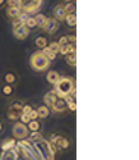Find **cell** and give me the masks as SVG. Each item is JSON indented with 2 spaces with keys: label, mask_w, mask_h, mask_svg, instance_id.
Here are the masks:
<instances>
[{
  "label": "cell",
  "mask_w": 139,
  "mask_h": 160,
  "mask_svg": "<svg viewBox=\"0 0 139 160\" xmlns=\"http://www.w3.org/2000/svg\"><path fill=\"white\" fill-rule=\"evenodd\" d=\"M28 117H30V119H31V121H33V119H38V114H37V110H36V109H32V110L30 112Z\"/></svg>",
  "instance_id": "33"
},
{
  "label": "cell",
  "mask_w": 139,
  "mask_h": 160,
  "mask_svg": "<svg viewBox=\"0 0 139 160\" xmlns=\"http://www.w3.org/2000/svg\"><path fill=\"white\" fill-rule=\"evenodd\" d=\"M7 3V0H0V7H3Z\"/></svg>",
  "instance_id": "36"
},
{
  "label": "cell",
  "mask_w": 139,
  "mask_h": 160,
  "mask_svg": "<svg viewBox=\"0 0 139 160\" xmlns=\"http://www.w3.org/2000/svg\"><path fill=\"white\" fill-rule=\"evenodd\" d=\"M64 9L66 12V14H70V13L75 12V5H74V3H65L64 4Z\"/></svg>",
  "instance_id": "30"
},
{
  "label": "cell",
  "mask_w": 139,
  "mask_h": 160,
  "mask_svg": "<svg viewBox=\"0 0 139 160\" xmlns=\"http://www.w3.org/2000/svg\"><path fill=\"white\" fill-rule=\"evenodd\" d=\"M35 45L40 49V50H42L44 48H46L49 45V40L45 37V36H37L35 38Z\"/></svg>",
  "instance_id": "18"
},
{
  "label": "cell",
  "mask_w": 139,
  "mask_h": 160,
  "mask_svg": "<svg viewBox=\"0 0 139 160\" xmlns=\"http://www.w3.org/2000/svg\"><path fill=\"white\" fill-rule=\"evenodd\" d=\"M59 27H60V22H59V21H56L55 18H47V22H46V24H45L44 30L46 31V33L54 35V33L58 32Z\"/></svg>",
  "instance_id": "7"
},
{
  "label": "cell",
  "mask_w": 139,
  "mask_h": 160,
  "mask_svg": "<svg viewBox=\"0 0 139 160\" xmlns=\"http://www.w3.org/2000/svg\"><path fill=\"white\" fill-rule=\"evenodd\" d=\"M31 33V30L27 28L23 21L18 17L16 19H13V35L16 36V38L18 40H26L27 37L30 36Z\"/></svg>",
  "instance_id": "4"
},
{
  "label": "cell",
  "mask_w": 139,
  "mask_h": 160,
  "mask_svg": "<svg viewBox=\"0 0 139 160\" xmlns=\"http://www.w3.org/2000/svg\"><path fill=\"white\" fill-rule=\"evenodd\" d=\"M75 90V82L73 77H61L59 78V81L54 85V91L59 98H65L68 95H70L72 92Z\"/></svg>",
  "instance_id": "1"
},
{
  "label": "cell",
  "mask_w": 139,
  "mask_h": 160,
  "mask_svg": "<svg viewBox=\"0 0 139 160\" xmlns=\"http://www.w3.org/2000/svg\"><path fill=\"white\" fill-rule=\"evenodd\" d=\"M21 13H22V12H21V9H19L18 7H12V8H8V10H7L8 17H10L12 19L18 18Z\"/></svg>",
  "instance_id": "23"
},
{
  "label": "cell",
  "mask_w": 139,
  "mask_h": 160,
  "mask_svg": "<svg viewBox=\"0 0 139 160\" xmlns=\"http://www.w3.org/2000/svg\"><path fill=\"white\" fill-rule=\"evenodd\" d=\"M42 2L44 0H18V8L22 13H26L28 16L35 14L40 10Z\"/></svg>",
  "instance_id": "3"
},
{
  "label": "cell",
  "mask_w": 139,
  "mask_h": 160,
  "mask_svg": "<svg viewBox=\"0 0 139 160\" xmlns=\"http://www.w3.org/2000/svg\"><path fill=\"white\" fill-rule=\"evenodd\" d=\"M52 16H54L52 18H55L56 21L63 22L66 17V12L64 9V4H58L56 7H55L54 10H52Z\"/></svg>",
  "instance_id": "8"
},
{
  "label": "cell",
  "mask_w": 139,
  "mask_h": 160,
  "mask_svg": "<svg viewBox=\"0 0 139 160\" xmlns=\"http://www.w3.org/2000/svg\"><path fill=\"white\" fill-rule=\"evenodd\" d=\"M0 160H18L16 149L3 151V152H2V156H0Z\"/></svg>",
  "instance_id": "15"
},
{
  "label": "cell",
  "mask_w": 139,
  "mask_h": 160,
  "mask_svg": "<svg viewBox=\"0 0 139 160\" xmlns=\"http://www.w3.org/2000/svg\"><path fill=\"white\" fill-rule=\"evenodd\" d=\"M3 129H4V124H3V122L0 121V133L3 132Z\"/></svg>",
  "instance_id": "35"
},
{
  "label": "cell",
  "mask_w": 139,
  "mask_h": 160,
  "mask_svg": "<svg viewBox=\"0 0 139 160\" xmlns=\"http://www.w3.org/2000/svg\"><path fill=\"white\" fill-rule=\"evenodd\" d=\"M41 52H42V54H44V55H45V57H46V58H47L50 62H54L55 59H56V57H58V55L55 54V52H52V51H51V50H50L47 46H46V48H44L42 50H41Z\"/></svg>",
  "instance_id": "26"
},
{
  "label": "cell",
  "mask_w": 139,
  "mask_h": 160,
  "mask_svg": "<svg viewBox=\"0 0 139 160\" xmlns=\"http://www.w3.org/2000/svg\"><path fill=\"white\" fill-rule=\"evenodd\" d=\"M37 114H38V119H46L50 115V108H47L46 105H40L37 106Z\"/></svg>",
  "instance_id": "16"
},
{
  "label": "cell",
  "mask_w": 139,
  "mask_h": 160,
  "mask_svg": "<svg viewBox=\"0 0 139 160\" xmlns=\"http://www.w3.org/2000/svg\"><path fill=\"white\" fill-rule=\"evenodd\" d=\"M58 44H59V46H69L72 44H75V35H72V36L65 35V36L60 37Z\"/></svg>",
  "instance_id": "12"
},
{
  "label": "cell",
  "mask_w": 139,
  "mask_h": 160,
  "mask_svg": "<svg viewBox=\"0 0 139 160\" xmlns=\"http://www.w3.org/2000/svg\"><path fill=\"white\" fill-rule=\"evenodd\" d=\"M41 140H44V137H42V133L41 132H31L30 135H28V141L30 142H38V141H41Z\"/></svg>",
  "instance_id": "25"
},
{
  "label": "cell",
  "mask_w": 139,
  "mask_h": 160,
  "mask_svg": "<svg viewBox=\"0 0 139 160\" xmlns=\"http://www.w3.org/2000/svg\"><path fill=\"white\" fill-rule=\"evenodd\" d=\"M47 48L52 51V52H55V54H59V50H60V46H59V44H58V41H51L49 45H47Z\"/></svg>",
  "instance_id": "29"
},
{
  "label": "cell",
  "mask_w": 139,
  "mask_h": 160,
  "mask_svg": "<svg viewBox=\"0 0 139 160\" xmlns=\"http://www.w3.org/2000/svg\"><path fill=\"white\" fill-rule=\"evenodd\" d=\"M64 22L66 23L68 27L75 28V26H77V16H75V13H70V14H66Z\"/></svg>",
  "instance_id": "17"
},
{
  "label": "cell",
  "mask_w": 139,
  "mask_h": 160,
  "mask_svg": "<svg viewBox=\"0 0 139 160\" xmlns=\"http://www.w3.org/2000/svg\"><path fill=\"white\" fill-rule=\"evenodd\" d=\"M35 19H36V23H37V27H40V28L44 30L45 24H46V22H47V17H46L45 14H42V13H40V14H37V16L35 17Z\"/></svg>",
  "instance_id": "24"
},
{
  "label": "cell",
  "mask_w": 139,
  "mask_h": 160,
  "mask_svg": "<svg viewBox=\"0 0 139 160\" xmlns=\"http://www.w3.org/2000/svg\"><path fill=\"white\" fill-rule=\"evenodd\" d=\"M7 117H8L9 121H12V122H18V121H19V117H21V113L14 112V110H9V109H8V112H7Z\"/></svg>",
  "instance_id": "28"
},
{
  "label": "cell",
  "mask_w": 139,
  "mask_h": 160,
  "mask_svg": "<svg viewBox=\"0 0 139 160\" xmlns=\"http://www.w3.org/2000/svg\"><path fill=\"white\" fill-rule=\"evenodd\" d=\"M30 121H31V119H30V117L28 115H27V114H22L21 113V117H19V122L21 123H23V124H28L30 123Z\"/></svg>",
  "instance_id": "32"
},
{
  "label": "cell",
  "mask_w": 139,
  "mask_h": 160,
  "mask_svg": "<svg viewBox=\"0 0 139 160\" xmlns=\"http://www.w3.org/2000/svg\"><path fill=\"white\" fill-rule=\"evenodd\" d=\"M63 2H65V3H73L74 0H63Z\"/></svg>",
  "instance_id": "37"
},
{
  "label": "cell",
  "mask_w": 139,
  "mask_h": 160,
  "mask_svg": "<svg viewBox=\"0 0 139 160\" xmlns=\"http://www.w3.org/2000/svg\"><path fill=\"white\" fill-rule=\"evenodd\" d=\"M59 78H60L59 72H56V71H47V73H46V81H47V83L54 86L55 83L59 81Z\"/></svg>",
  "instance_id": "13"
},
{
  "label": "cell",
  "mask_w": 139,
  "mask_h": 160,
  "mask_svg": "<svg viewBox=\"0 0 139 160\" xmlns=\"http://www.w3.org/2000/svg\"><path fill=\"white\" fill-rule=\"evenodd\" d=\"M27 128H28L30 132H41V129H42V123H41L38 119H33V121H30V123L27 124Z\"/></svg>",
  "instance_id": "14"
},
{
  "label": "cell",
  "mask_w": 139,
  "mask_h": 160,
  "mask_svg": "<svg viewBox=\"0 0 139 160\" xmlns=\"http://www.w3.org/2000/svg\"><path fill=\"white\" fill-rule=\"evenodd\" d=\"M22 108H23V102L21 100H13L9 104V110H14V112L21 113L22 112Z\"/></svg>",
  "instance_id": "21"
},
{
  "label": "cell",
  "mask_w": 139,
  "mask_h": 160,
  "mask_svg": "<svg viewBox=\"0 0 139 160\" xmlns=\"http://www.w3.org/2000/svg\"><path fill=\"white\" fill-rule=\"evenodd\" d=\"M7 4L9 8L12 7H18V0H7Z\"/></svg>",
  "instance_id": "34"
},
{
  "label": "cell",
  "mask_w": 139,
  "mask_h": 160,
  "mask_svg": "<svg viewBox=\"0 0 139 160\" xmlns=\"http://www.w3.org/2000/svg\"><path fill=\"white\" fill-rule=\"evenodd\" d=\"M24 26L27 28H30V30H32V28H36L37 27V23H36V19H35V17H31V16H28L26 19H24Z\"/></svg>",
  "instance_id": "27"
},
{
  "label": "cell",
  "mask_w": 139,
  "mask_h": 160,
  "mask_svg": "<svg viewBox=\"0 0 139 160\" xmlns=\"http://www.w3.org/2000/svg\"><path fill=\"white\" fill-rule=\"evenodd\" d=\"M50 142L55 149H59L61 151H66L70 148V140L68 137L60 135V133H51L50 135Z\"/></svg>",
  "instance_id": "5"
},
{
  "label": "cell",
  "mask_w": 139,
  "mask_h": 160,
  "mask_svg": "<svg viewBox=\"0 0 139 160\" xmlns=\"http://www.w3.org/2000/svg\"><path fill=\"white\" fill-rule=\"evenodd\" d=\"M17 145V140L16 138H5L2 143H0V149L2 151H7V150H12L14 149Z\"/></svg>",
  "instance_id": "11"
},
{
  "label": "cell",
  "mask_w": 139,
  "mask_h": 160,
  "mask_svg": "<svg viewBox=\"0 0 139 160\" xmlns=\"http://www.w3.org/2000/svg\"><path fill=\"white\" fill-rule=\"evenodd\" d=\"M13 94H14V87H13L12 85H3L2 87V95L5 96V98H10L13 96Z\"/></svg>",
  "instance_id": "22"
},
{
  "label": "cell",
  "mask_w": 139,
  "mask_h": 160,
  "mask_svg": "<svg viewBox=\"0 0 139 160\" xmlns=\"http://www.w3.org/2000/svg\"><path fill=\"white\" fill-rule=\"evenodd\" d=\"M33 109V106L31 105V104H23V108H22V114H27V115H28L30 114V112Z\"/></svg>",
  "instance_id": "31"
},
{
  "label": "cell",
  "mask_w": 139,
  "mask_h": 160,
  "mask_svg": "<svg viewBox=\"0 0 139 160\" xmlns=\"http://www.w3.org/2000/svg\"><path fill=\"white\" fill-rule=\"evenodd\" d=\"M30 64H31V68L36 72H45L50 68V64L51 62L41 52V50L33 52L30 58Z\"/></svg>",
  "instance_id": "2"
},
{
  "label": "cell",
  "mask_w": 139,
  "mask_h": 160,
  "mask_svg": "<svg viewBox=\"0 0 139 160\" xmlns=\"http://www.w3.org/2000/svg\"><path fill=\"white\" fill-rule=\"evenodd\" d=\"M65 62L68 65H70V67H75L77 65V52H69V54H66L64 57Z\"/></svg>",
  "instance_id": "20"
},
{
  "label": "cell",
  "mask_w": 139,
  "mask_h": 160,
  "mask_svg": "<svg viewBox=\"0 0 139 160\" xmlns=\"http://www.w3.org/2000/svg\"><path fill=\"white\" fill-rule=\"evenodd\" d=\"M17 81H18V78H17V76H16V73H13V72H8V73H5V76H4V82L7 83V85H14V83H17Z\"/></svg>",
  "instance_id": "19"
},
{
  "label": "cell",
  "mask_w": 139,
  "mask_h": 160,
  "mask_svg": "<svg viewBox=\"0 0 139 160\" xmlns=\"http://www.w3.org/2000/svg\"><path fill=\"white\" fill-rule=\"evenodd\" d=\"M66 109H68L66 101H65V99H63V98H59L56 101L52 104L51 108H50V110H54L55 113H63V112H65Z\"/></svg>",
  "instance_id": "9"
},
{
  "label": "cell",
  "mask_w": 139,
  "mask_h": 160,
  "mask_svg": "<svg viewBox=\"0 0 139 160\" xmlns=\"http://www.w3.org/2000/svg\"><path fill=\"white\" fill-rule=\"evenodd\" d=\"M58 99H59V96H58L56 94H55V91H54V90H51V91L46 92L45 96H44V102H45L44 105H46L47 108H51L52 104H54L55 101H56Z\"/></svg>",
  "instance_id": "10"
},
{
  "label": "cell",
  "mask_w": 139,
  "mask_h": 160,
  "mask_svg": "<svg viewBox=\"0 0 139 160\" xmlns=\"http://www.w3.org/2000/svg\"><path fill=\"white\" fill-rule=\"evenodd\" d=\"M12 133H13V138H16V140H26V138H28V135H30V131L28 128H27L26 124L21 123L19 121L14 123V126H13L12 128Z\"/></svg>",
  "instance_id": "6"
}]
</instances>
